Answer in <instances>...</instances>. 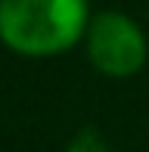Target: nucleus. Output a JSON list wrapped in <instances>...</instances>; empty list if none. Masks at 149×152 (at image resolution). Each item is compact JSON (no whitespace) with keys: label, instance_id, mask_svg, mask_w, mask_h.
Listing matches in <instances>:
<instances>
[{"label":"nucleus","instance_id":"obj_3","mask_svg":"<svg viewBox=\"0 0 149 152\" xmlns=\"http://www.w3.org/2000/svg\"><path fill=\"white\" fill-rule=\"evenodd\" d=\"M65 152H109V143L103 140V134L96 127H81L69 140Z\"/></svg>","mask_w":149,"mask_h":152},{"label":"nucleus","instance_id":"obj_2","mask_svg":"<svg viewBox=\"0 0 149 152\" xmlns=\"http://www.w3.org/2000/svg\"><path fill=\"white\" fill-rule=\"evenodd\" d=\"M87 44V62L106 78H134L146 65L149 44L146 34L127 12L103 10L93 12L84 34Z\"/></svg>","mask_w":149,"mask_h":152},{"label":"nucleus","instance_id":"obj_1","mask_svg":"<svg viewBox=\"0 0 149 152\" xmlns=\"http://www.w3.org/2000/svg\"><path fill=\"white\" fill-rule=\"evenodd\" d=\"M90 0H0V44L25 59H50L84 40Z\"/></svg>","mask_w":149,"mask_h":152}]
</instances>
